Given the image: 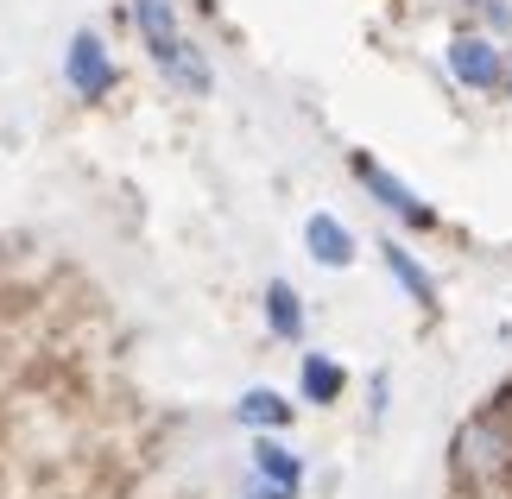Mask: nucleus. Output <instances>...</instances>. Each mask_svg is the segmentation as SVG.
<instances>
[{"label":"nucleus","instance_id":"obj_1","mask_svg":"<svg viewBox=\"0 0 512 499\" xmlns=\"http://www.w3.org/2000/svg\"><path fill=\"white\" fill-rule=\"evenodd\" d=\"M133 26H140V45H146L152 64L165 70L171 89H184V95H209V89H215L209 57L184 38V26H177V13H171V0H133Z\"/></svg>","mask_w":512,"mask_h":499},{"label":"nucleus","instance_id":"obj_2","mask_svg":"<svg viewBox=\"0 0 512 499\" xmlns=\"http://www.w3.org/2000/svg\"><path fill=\"white\" fill-rule=\"evenodd\" d=\"M449 462H456V481H468V487L500 481V474L512 468V405H494V411L468 417V424L456 430Z\"/></svg>","mask_w":512,"mask_h":499},{"label":"nucleus","instance_id":"obj_3","mask_svg":"<svg viewBox=\"0 0 512 499\" xmlns=\"http://www.w3.org/2000/svg\"><path fill=\"white\" fill-rule=\"evenodd\" d=\"M449 70H456V83L481 89V95H494L506 83V57H500L494 38H481V32H462L456 45H449Z\"/></svg>","mask_w":512,"mask_h":499},{"label":"nucleus","instance_id":"obj_4","mask_svg":"<svg viewBox=\"0 0 512 499\" xmlns=\"http://www.w3.org/2000/svg\"><path fill=\"white\" fill-rule=\"evenodd\" d=\"M64 76H70V89L83 95V102H102V95L114 89V57H108V45L95 32H76L70 38V57H64Z\"/></svg>","mask_w":512,"mask_h":499},{"label":"nucleus","instance_id":"obj_5","mask_svg":"<svg viewBox=\"0 0 512 499\" xmlns=\"http://www.w3.org/2000/svg\"><path fill=\"white\" fill-rule=\"evenodd\" d=\"M354 171H361V184H367L373 196H380V203H386L392 215H405L411 228H437V215H430V209L418 203V196H411V190L399 184V177H386L380 165H373V158H361V165H354Z\"/></svg>","mask_w":512,"mask_h":499},{"label":"nucleus","instance_id":"obj_6","mask_svg":"<svg viewBox=\"0 0 512 499\" xmlns=\"http://www.w3.org/2000/svg\"><path fill=\"white\" fill-rule=\"evenodd\" d=\"M304 247H310L317 266H348V259H354V234L336 222V215H310V222H304Z\"/></svg>","mask_w":512,"mask_h":499},{"label":"nucleus","instance_id":"obj_7","mask_svg":"<svg viewBox=\"0 0 512 499\" xmlns=\"http://www.w3.org/2000/svg\"><path fill=\"white\" fill-rule=\"evenodd\" d=\"M234 417H241V424H253V430H279V424H291V405L279 392H266V386H253L241 405H234Z\"/></svg>","mask_w":512,"mask_h":499},{"label":"nucleus","instance_id":"obj_8","mask_svg":"<svg viewBox=\"0 0 512 499\" xmlns=\"http://www.w3.org/2000/svg\"><path fill=\"white\" fill-rule=\"evenodd\" d=\"M380 253H386V272H392V278H399V285L411 291V304H424V310L437 304V285H430V278H424V266H418V259H411L405 247H392V241H386Z\"/></svg>","mask_w":512,"mask_h":499},{"label":"nucleus","instance_id":"obj_9","mask_svg":"<svg viewBox=\"0 0 512 499\" xmlns=\"http://www.w3.org/2000/svg\"><path fill=\"white\" fill-rule=\"evenodd\" d=\"M266 323H272V335H285V342L304 335V304H298L291 285H266Z\"/></svg>","mask_w":512,"mask_h":499},{"label":"nucleus","instance_id":"obj_10","mask_svg":"<svg viewBox=\"0 0 512 499\" xmlns=\"http://www.w3.org/2000/svg\"><path fill=\"white\" fill-rule=\"evenodd\" d=\"M253 468H260L266 487H279V493H298V481H304V462H298V455H285L279 443H260V449H253Z\"/></svg>","mask_w":512,"mask_h":499},{"label":"nucleus","instance_id":"obj_11","mask_svg":"<svg viewBox=\"0 0 512 499\" xmlns=\"http://www.w3.org/2000/svg\"><path fill=\"white\" fill-rule=\"evenodd\" d=\"M304 398H310V405H329V398H342V367L323 361V354H310V361H304Z\"/></svg>","mask_w":512,"mask_h":499},{"label":"nucleus","instance_id":"obj_12","mask_svg":"<svg viewBox=\"0 0 512 499\" xmlns=\"http://www.w3.org/2000/svg\"><path fill=\"white\" fill-rule=\"evenodd\" d=\"M253 499H285V493H279V487H266V493H253Z\"/></svg>","mask_w":512,"mask_h":499}]
</instances>
